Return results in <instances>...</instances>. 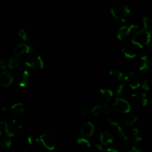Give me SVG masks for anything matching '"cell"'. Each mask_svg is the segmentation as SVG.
I'll return each mask as SVG.
<instances>
[{"instance_id": "1", "label": "cell", "mask_w": 152, "mask_h": 152, "mask_svg": "<svg viewBox=\"0 0 152 152\" xmlns=\"http://www.w3.org/2000/svg\"><path fill=\"white\" fill-rule=\"evenodd\" d=\"M151 41V32L145 30H141L134 35L132 43L139 48H143L148 45Z\"/></svg>"}, {"instance_id": "2", "label": "cell", "mask_w": 152, "mask_h": 152, "mask_svg": "<svg viewBox=\"0 0 152 152\" xmlns=\"http://www.w3.org/2000/svg\"><path fill=\"white\" fill-rule=\"evenodd\" d=\"M111 13L117 22H123L131 13L130 8L125 4H117L111 8Z\"/></svg>"}, {"instance_id": "3", "label": "cell", "mask_w": 152, "mask_h": 152, "mask_svg": "<svg viewBox=\"0 0 152 152\" xmlns=\"http://www.w3.org/2000/svg\"><path fill=\"white\" fill-rule=\"evenodd\" d=\"M22 126L16 120H9L4 124V132L8 137H13L22 132Z\"/></svg>"}, {"instance_id": "4", "label": "cell", "mask_w": 152, "mask_h": 152, "mask_svg": "<svg viewBox=\"0 0 152 152\" xmlns=\"http://www.w3.org/2000/svg\"><path fill=\"white\" fill-rule=\"evenodd\" d=\"M39 141L42 142L43 146L49 151H53L56 148L57 145V140L54 135L50 132H45L42 134L39 137Z\"/></svg>"}, {"instance_id": "5", "label": "cell", "mask_w": 152, "mask_h": 152, "mask_svg": "<svg viewBox=\"0 0 152 152\" xmlns=\"http://www.w3.org/2000/svg\"><path fill=\"white\" fill-rule=\"evenodd\" d=\"M37 50V47L34 44H28V43H21L17 45L13 48V55L16 57L22 56L25 53H35Z\"/></svg>"}, {"instance_id": "6", "label": "cell", "mask_w": 152, "mask_h": 152, "mask_svg": "<svg viewBox=\"0 0 152 152\" xmlns=\"http://www.w3.org/2000/svg\"><path fill=\"white\" fill-rule=\"evenodd\" d=\"M25 65L33 71H41L44 68V60L40 56H31L28 57L25 62Z\"/></svg>"}, {"instance_id": "7", "label": "cell", "mask_w": 152, "mask_h": 152, "mask_svg": "<svg viewBox=\"0 0 152 152\" xmlns=\"http://www.w3.org/2000/svg\"><path fill=\"white\" fill-rule=\"evenodd\" d=\"M112 107L114 111L118 113H122V114H127V113L130 112L131 109H132L130 103L127 100L120 97H117L115 99Z\"/></svg>"}, {"instance_id": "8", "label": "cell", "mask_w": 152, "mask_h": 152, "mask_svg": "<svg viewBox=\"0 0 152 152\" xmlns=\"http://www.w3.org/2000/svg\"><path fill=\"white\" fill-rule=\"evenodd\" d=\"M124 83H127L132 89H137L140 86L141 80L137 73L134 71H130L126 74Z\"/></svg>"}, {"instance_id": "9", "label": "cell", "mask_w": 152, "mask_h": 152, "mask_svg": "<svg viewBox=\"0 0 152 152\" xmlns=\"http://www.w3.org/2000/svg\"><path fill=\"white\" fill-rule=\"evenodd\" d=\"M14 81V76L10 71H2L0 73V86L3 88L9 87Z\"/></svg>"}, {"instance_id": "10", "label": "cell", "mask_w": 152, "mask_h": 152, "mask_svg": "<svg viewBox=\"0 0 152 152\" xmlns=\"http://www.w3.org/2000/svg\"><path fill=\"white\" fill-rule=\"evenodd\" d=\"M108 121L111 126H114L116 130H117V134L119 135V137L122 140H127L129 139V134H128L127 132L126 131V129H124L120 126V124L119 123L118 120L117 119L114 118V117H111V118L108 119Z\"/></svg>"}, {"instance_id": "11", "label": "cell", "mask_w": 152, "mask_h": 152, "mask_svg": "<svg viewBox=\"0 0 152 152\" xmlns=\"http://www.w3.org/2000/svg\"><path fill=\"white\" fill-rule=\"evenodd\" d=\"M110 112H111V108L107 103L98 104L91 108V114L97 117L108 115Z\"/></svg>"}, {"instance_id": "12", "label": "cell", "mask_w": 152, "mask_h": 152, "mask_svg": "<svg viewBox=\"0 0 152 152\" xmlns=\"http://www.w3.org/2000/svg\"><path fill=\"white\" fill-rule=\"evenodd\" d=\"M132 101L134 105L137 107H145L148 104V99L145 93L132 94Z\"/></svg>"}, {"instance_id": "13", "label": "cell", "mask_w": 152, "mask_h": 152, "mask_svg": "<svg viewBox=\"0 0 152 152\" xmlns=\"http://www.w3.org/2000/svg\"><path fill=\"white\" fill-rule=\"evenodd\" d=\"M138 28V25H131L129 26L128 25H124V26H122L121 28H120L117 31V37L119 40H123L125 38H126L127 37H129L131 33L132 32V31L134 29Z\"/></svg>"}, {"instance_id": "14", "label": "cell", "mask_w": 152, "mask_h": 152, "mask_svg": "<svg viewBox=\"0 0 152 152\" xmlns=\"http://www.w3.org/2000/svg\"><path fill=\"white\" fill-rule=\"evenodd\" d=\"M94 129L95 128L93 123L91 122H87L80 129V134L85 138L90 137L94 133Z\"/></svg>"}, {"instance_id": "15", "label": "cell", "mask_w": 152, "mask_h": 152, "mask_svg": "<svg viewBox=\"0 0 152 152\" xmlns=\"http://www.w3.org/2000/svg\"><path fill=\"white\" fill-rule=\"evenodd\" d=\"M109 77L114 83H121V82H124L126 74L120 70L113 69L110 71Z\"/></svg>"}, {"instance_id": "16", "label": "cell", "mask_w": 152, "mask_h": 152, "mask_svg": "<svg viewBox=\"0 0 152 152\" xmlns=\"http://www.w3.org/2000/svg\"><path fill=\"white\" fill-rule=\"evenodd\" d=\"M25 111V105L22 102H16L13 104L10 108V114L14 117H19L22 115Z\"/></svg>"}, {"instance_id": "17", "label": "cell", "mask_w": 152, "mask_h": 152, "mask_svg": "<svg viewBox=\"0 0 152 152\" xmlns=\"http://www.w3.org/2000/svg\"><path fill=\"white\" fill-rule=\"evenodd\" d=\"M77 148L81 152H88L91 149V144L85 137H80L77 141Z\"/></svg>"}, {"instance_id": "18", "label": "cell", "mask_w": 152, "mask_h": 152, "mask_svg": "<svg viewBox=\"0 0 152 152\" xmlns=\"http://www.w3.org/2000/svg\"><path fill=\"white\" fill-rule=\"evenodd\" d=\"M30 76L29 71L27 70H24L19 74V80H18V86L20 88H25L28 85L30 82Z\"/></svg>"}, {"instance_id": "19", "label": "cell", "mask_w": 152, "mask_h": 152, "mask_svg": "<svg viewBox=\"0 0 152 152\" xmlns=\"http://www.w3.org/2000/svg\"><path fill=\"white\" fill-rule=\"evenodd\" d=\"M99 140L102 145H107L108 144L112 143L114 141V138L109 132L103 131L99 134Z\"/></svg>"}, {"instance_id": "20", "label": "cell", "mask_w": 152, "mask_h": 152, "mask_svg": "<svg viewBox=\"0 0 152 152\" xmlns=\"http://www.w3.org/2000/svg\"><path fill=\"white\" fill-rule=\"evenodd\" d=\"M151 67V62L150 58L146 55H143L140 58V64L139 69L141 71H149Z\"/></svg>"}, {"instance_id": "21", "label": "cell", "mask_w": 152, "mask_h": 152, "mask_svg": "<svg viewBox=\"0 0 152 152\" xmlns=\"http://www.w3.org/2000/svg\"><path fill=\"white\" fill-rule=\"evenodd\" d=\"M122 53L124 55V56L127 59H134L137 56V50L134 48L131 47V46H126L122 49Z\"/></svg>"}, {"instance_id": "22", "label": "cell", "mask_w": 152, "mask_h": 152, "mask_svg": "<svg viewBox=\"0 0 152 152\" xmlns=\"http://www.w3.org/2000/svg\"><path fill=\"white\" fill-rule=\"evenodd\" d=\"M10 114V109L7 107H2L0 109V125H4L8 121Z\"/></svg>"}, {"instance_id": "23", "label": "cell", "mask_w": 152, "mask_h": 152, "mask_svg": "<svg viewBox=\"0 0 152 152\" xmlns=\"http://www.w3.org/2000/svg\"><path fill=\"white\" fill-rule=\"evenodd\" d=\"M21 60L19 57L16 56H13L10 57L7 61V68H10V70L17 69L20 67Z\"/></svg>"}, {"instance_id": "24", "label": "cell", "mask_w": 152, "mask_h": 152, "mask_svg": "<svg viewBox=\"0 0 152 152\" xmlns=\"http://www.w3.org/2000/svg\"><path fill=\"white\" fill-rule=\"evenodd\" d=\"M99 93H100L102 99H105L106 102L111 101L113 98V96H114V93H113L112 91L108 88H101L99 90Z\"/></svg>"}, {"instance_id": "25", "label": "cell", "mask_w": 152, "mask_h": 152, "mask_svg": "<svg viewBox=\"0 0 152 152\" xmlns=\"http://www.w3.org/2000/svg\"><path fill=\"white\" fill-rule=\"evenodd\" d=\"M138 118L136 115L134 114H129L127 117H125L123 120V126H133L134 123L137 122Z\"/></svg>"}, {"instance_id": "26", "label": "cell", "mask_w": 152, "mask_h": 152, "mask_svg": "<svg viewBox=\"0 0 152 152\" xmlns=\"http://www.w3.org/2000/svg\"><path fill=\"white\" fill-rule=\"evenodd\" d=\"M132 137L134 142H140L143 139V133H142V132L140 129L135 128V129H132Z\"/></svg>"}, {"instance_id": "27", "label": "cell", "mask_w": 152, "mask_h": 152, "mask_svg": "<svg viewBox=\"0 0 152 152\" xmlns=\"http://www.w3.org/2000/svg\"><path fill=\"white\" fill-rule=\"evenodd\" d=\"M12 146V141L10 139H1L0 140V150L5 151L9 149Z\"/></svg>"}, {"instance_id": "28", "label": "cell", "mask_w": 152, "mask_h": 152, "mask_svg": "<svg viewBox=\"0 0 152 152\" xmlns=\"http://www.w3.org/2000/svg\"><path fill=\"white\" fill-rule=\"evenodd\" d=\"M142 23H143V26L145 31H148L151 32V28H152V23H151V19L149 16H145L142 19Z\"/></svg>"}, {"instance_id": "29", "label": "cell", "mask_w": 152, "mask_h": 152, "mask_svg": "<svg viewBox=\"0 0 152 152\" xmlns=\"http://www.w3.org/2000/svg\"><path fill=\"white\" fill-rule=\"evenodd\" d=\"M17 34H18V36H19V37L23 40V41L27 42L30 39L29 34H28V32L25 29H20L19 31H18Z\"/></svg>"}, {"instance_id": "30", "label": "cell", "mask_w": 152, "mask_h": 152, "mask_svg": "<svg viewBox=\"0 0 152 152\" xmlns=\"http://www.w3.org/2000/svg\"><path fill=\"white\" fill-rule=\"evenodd\" d=\"M27 141H28L29 145H35V144L38 143L39 142V137L36 134H31L27 138Z\"/></svg>"}, {"instance_id": "31", "label": "cell", "mask_w": 152, "mask_h": 152, "mask_svg": "<svg viewBox=\"0 0 152 152\" xmlns=\"http://www.w3.org/2000/svg\"><path fill=\"white\" fill-rule=\"evenodd\" d=\"M122 152H134V145L129 143H125L122 146Z\"/></svg>"}, {"instance_id": "32", "label": "cell", "mask_w": 152, "mask_h": 152, "mask_svg": "<svg viewBox=\"0 0 152 152\" xmlns=\"http://www.w3.org/2000/svg\"><path fill=\"white\" fill-rule=\"evenodd\" d=\"M91 150L93 152H103L105 151V148L102 144H95L93 147H91Z\"/></svg>"}, {"instance_id": "33", "label": "cell", "mask_w": 152, "mask_h": 152, "mask_svg": "<svg viewBox=\"0 0 152 152\" xmlns=\"http://www.w3.org/2000/svg\"><path fill=\"white\" fill-rule=\"evenodd\" d=\"M142 88L143 89L144 91H149L150 88H151V80H146L140 85Z\"/></svg>"}, {"instance_id": "34", "label": "cell", "mask_w": 152, "mask_h": 152, "mask_svg": "<svg viewBox=\"0 0 152 152\" xmlns=\"http://www.w3.org/2000/svg\"><path fill=\"white\" fill-rule=\"evenodd\" d=\"M126 85L124 83H122L120 84V86L117 87V94L119 95H123L125 94V91H126Z\"/></svg>"}, {"instance_id": "35", "label": "cell", "mask_w": 152, "mask_h": 152, "mask_svg": "<svg viewBox=\"0 0 152 152\" xmlns=\"http://www.w3.org/2000/svg\"><path fill=\"white\" fill-rule=\"evenodd\" d=\"M7 68V61L5 59L0 60V69L2 71H5Z\"/></svg>"}, {"instance_id": "36", "label": "cell", "mask_w": 152, "mask_h": 152, "mask_svg": "<svg viewBox=\"0 0 152 152\" xmlns=\"http://www.w3.org/2000/svg\"><path fill=\"white\" fill-rule=\"evenodd\" d=\"M91 114V108H86L82 112V116L83 117H88Z\"/></svg>"}, {"instance_id": "37", "label": "cell", "mask_w": 152, "mask_h": 152, "mask_svg": "<svg viewBox=\"0 0 152 152\" xmlns=\"http://www.w3.org/2000/svg\"><path fill=\"white\" fill-rule=\"evenodd\" d=\"M105 152H119L117 149H114L113 148H108L107 149H105Z\"/></svg>"}, {"instance_id": "38", "label": "cell", "mask_w": 152, "mask_h": 152, "mask_svg": "<svg viewBox=\"0 0 152 152\" xmlns=\"http://www.w3.org/2000/svg\"><path fill=\"white\" fill-rule=\"evenodd\" d=\"M1 134H2V131H1V127H0V137H1Z\"/></svg>"}, {"instance_id": "39", "label": "cell", "mask_w": 152, "mask_h": 152, "mask_svg": "<svg viewBox=\"0 0 152 152\" xmlns=\"http://www.w3.org/2000/svg\"><path fill=\"white\" fill-rule=\"evenodd\" d=\"M0 152H3L2 151H1V150H0Z\"/></svg>"}]
</instances>
